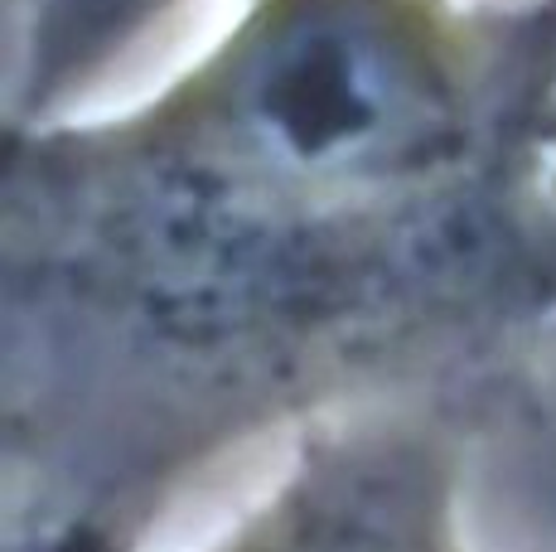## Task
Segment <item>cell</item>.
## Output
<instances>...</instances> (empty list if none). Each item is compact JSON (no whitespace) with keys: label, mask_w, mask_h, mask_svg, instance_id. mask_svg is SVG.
<instances>
[{"label":"cell","mask_w":556,"mask_h":552,"mask_svg":"<svg viewBox=\"0 0 556 552\" xmlns=\"http://www.w3.org/2000/svg\"><path fill=\"white\" fill-rule=\"evenodd\" d=\"M556 339V0H242L155 92L10 116L0 552H146L213 471Z\"/></svg>","instance_id":"1"}]
</instances>
